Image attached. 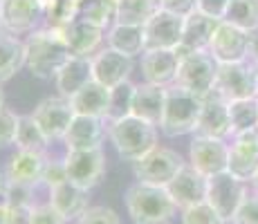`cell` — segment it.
I'll return each instance as SVG.
<instances>
[{"mask_svg":"<svg viewBox=\"0 0 258 224\" xmlns=\"http://www.w3.org/2000/svg\"><path fill=\"white\" fill-rule=\"evenodd\" d=\"M157 9H160V0H119L115 23L144 27V25L155 16Z\"/></svg>","mask_w":258,"mask_h":224,"instance_id":"cell-30","label":"cell"},{"mask_svg":"<svg viewBox=\"0 0 258 224\" xmlns=\"http://www.w3.org/2000/svg\"><path fill=\"white\" fill-rule=\"evenodd\" d=\"M247 197V182L231 175L229 171L207 177V202L227 224L234 222L242 200Z\"/></svg>","mask_w":258,"mask_h":224,"instance_id":"cell-6","label":"cell"},{"mask_svg":"<svg viewBox=\"0 0 258 224\" xmlns=\"http://www.w3.org/2000/svg\"><path fill=\"white\" fill-rule=\"evenodd\" d=\"M108 47L117 49V52L126 54V56L135 58L146 52V41H144V27L137 25H121L115 23L106 34Z\"/></svg>","mask_w":258,"mask_h":224,"instance_id":"cell-28","label":"cell"},{"mask_svg":"<svg viewBox=\"0 0 258 224\" xmlns=\"http://www.w3.org/2000/svg\"><path fill=\"white\" fill-rule=\"evenodd\" d=\"M115 14L117 7L108 0H88L81 3V18L99 25L101 29H110L115 25Z\"/></svg>","mask_w":258,"mask_h":224,"instance_id":"cell-35","label":"cell"},{"mask_svg":"<svg viewBox=\"0 0 258 224\" xmlns=\"http://www.w3.org/2000/svg\"><path fill=\"white\" fill-rule=\"evenodd\" d=\"M177 69H180V56L175 49H146L142 54V72L146 83L168 88L175 83Z\"/></svg>","mask_w":258,"mask_h":224,"instance_id":"cell-20","label":"cell"},{"mask_svg":"<svg viewBox=\"0 0 258 224\" xmlns=\"http://www.w3.org/2000/svg\"><path fill=\"white\" fill-rule=\"evenodd\" d=\"M182 224H227L209 202L193 204L182 211Z\"/></svg>","mask_w":258,"mask_h":224,"instance_id":"cell-37","label":"cell"},{"mask_svg":"<svg viewBox=\"0 0 258 224\" xmlns=\"http://www.w3.org/2000/svg\"><path fill=\"white\" fill-rule=\"evenodd\" d=\"M18 126H21V117L9 108H0V148L16 143Z\"/></svg>","mask_w":258,"mask_h":224,"instance_id":"cell-38","label":"cell"},{"mask_svg":"<svg viewBox=\"0 0 258 224\" xmlns=\"http://www.w3.org/2000/svg\"><path fill=\"white\" fill-rule=\"evenodd\" d=\"M79 16H81V0H56L52 12L47 14V21H49V27L63 29Z\"/></svg>","mask_w":258,"mask_h":224,"instance_id":"cell-36","label":"cell"},{"mask_svg":"<svg viewBox=\"0 0 258 224\" xmlns=\"http://www.w3.org/2000/svg\"><path fill=\"white\" fill-rule=\"evenodd\" d=\"M188 162L205 177L225 173L229 166V143L225 139L193 134L191 148H188Z\"/></svg>","mask_w":258,"mask_h":224,"instance_id":"cell-11","label":"cell"},{"mask_svg":"<svg viewBox=\"0 0 258 224\" xmlns=\"http://www.w3.org/2000/svg\"><path fill=\"white\" fill-rule=\"evenodd\" d=\"M229 119H231V137L258 128V97L229 101Z\"/></svg>","mask_w":258,"mask_h":224,"instance_id":"cell-32","label":"cell"},{"mask_svg":"<svg viewBox=\"0 0 258 224\" xmlns=\"http://www.w3.org/2000/svg\"><path fill=\"white\" fill-rule=\"evenodd\" d=\"M166 191L171 193L177 208L184 211V208L193 206V204L207 202V177L198 168H193L191 164H184L180 168V173L171 179Z\"/></svg>","mask_w":258,"mask_h":224,"instance_id":"cell-18","label":"cell"},{"mask_svg":"<svg viewBox=\"0 0 258 224\" xmlns=\"http://www.w3.org/2000/svg\"><path fill=\"white\" fill-rule=\"evenodd\" d=\"M63 182H70V179H68V171H66V162H63V159H47L41 184H45L47 188H54Z\"/></svg>","mask_w":258,"mask_h":224,"instance_id":"cell-40","label":"cell"},{"mask_svg":"<svg viewBox=\"0 0 258 224\" xmlns=\"http://www.w3.org/2000/svg\"><path fill=\"white\" fill-rule=\"evenodd\" d=\"M131 74H133V58L117 52V49L103 47L92 56V77L101 86L112 90L121 86V83L131 81Z\"/></svg>","mask_w":258,"mask_h":224,"instance_id":"cell-15","label":"cell"},{"mask_svg":"<svg viewBox=\"0 0 258 224\" xmlns=\"http://www.w3.org/2000/svg\"><path fill=\"white\" fill-rule=\"evenodd\" d=\"M25 65V43L14 34H0V86L14 79Z\"/></svg>","mask_w":258,"mask_h":224,"instance_id":"cell-29","label":"cell"},{"mask_svg":"<svg viewBox=\"0 0 258 224\" xmlns=\"http://www.w3.org/2000/svg\"><path fill=\"white\" fill-rule=\"evenodd\" d=\"M88 193L90 191L77 186V184L63 182V184H58V186L49 188V204H52L68 222H72V220H79V217L90 208V204H88V200H90Z\"/></svg>","mask_w":258,"mask_h":224,"instance_id":"cell-24","label":"cell"},{"mask_svg":"<svg viewBox=\"0 0 258 224\" xmlns=\"http://www.w3.org/2000/svg\"><path fill=\"white\" fill-rule=\"evenodd\" d=\"M249 61L258 65V32L251 34V47H249Z\"/></svg>","mask_w":258,"mask_h":224,"instance_id":"cell-46","label":"cell"},{"mask_svg":"<svg viewBox=\"0 0 258 224\" xmlns=\"http://www.w3.org/2000/svg\"><path fill=\"white\" fill-rule=\"evenodd\" d=\"M47 134L43 132V128L36 123V119L32 114H25L21 117V126H18V134H16V146L18 151H29V153H47L49 146Z\"/></svg>","mask_w":258,"mask_h":224,"instance_id":"cell-31","label":"cell"},{"mask_svg":"<svg viewBox=\"0 0 258 224\" xmlns=\"http://www.w3.org/2000/svg\"><path fill=\"white\" fill-rule=\"evenodd\" d=\"M108 137L119 157L135 164L137 159L148 155L157 146V126L144 121L135 114H128L119 121L108 123Z\"/></svg>","mask_w":258,"mask_h":224,"instance_id":"cell-3","label":"cell"},{"mask_svg":"<svg viewBox=\"0 0 258 224\" xmlns=\"http://www.w3.org/2000/svg\"><path fill=\"white\" fill-rule=\"evenodd\" d=\"M251 188H254V193H258V171H256V175L251 177Z\"/></svg>","mask_w":258,"mask_h":224,"instance_id":"cell-48","label":"cell"},{"mask_svg":"<svg viewBox=\"0 0 258 224\" xmlns=\"http://www.w3.org/2000/svg\"><path fill=\"white\" fill-rule=\"evenodd\" d=\"M70 56L63 32L56 27L36 29L25 41V67L38 79H56Z\"/></svg>","mask_w":258,"mask_h":224,"instance_id":"cell-1","label":"cell"},{"mask_svg":"<svg viewBox=\"0 0 258 224\" xmlns=\"http://www.w3.org/2000/svg\"><path fill=\"white\" fill-rule=\"evenodd\" d=\"M103 119L99 117H88V114H74L70 128H68L66 141L68 151H86V148H101L106 126Z\"/></svg>","mask_w":258,"mask_h":224,"instance_id":"cell-22","label":"cell"},{"mask_svg":"<svg viewBox=\"0 0 258 224\" xmlns=\"http://www.w3.org/2000/svg\"><path fill=\"white\" fill-rule=\"evenodd\" d=\"M61 32L72 56H94L99 52V45L103 41V32L106 29H101L99 25L79 16L70 25H66Z\"/></svg>","mask_w":258,"mask_h":224,"instance_id":"cell-21","label":"cell"},{"mask_svg":"<svg viewBox=\"0 0 258 224\" xmlns=\"http://www.w3.org/2000/svg\"><path fill=\"white\" fill-rule=\"evenodd\" d=\"M81 3H88V0H81Z\"/></svg>","mask_w":258,"mask_h":224,"instance_id":"cell-50","label":"cell"},{"mask_svg":"<svg viewBox=\"0 0 258 224\" xmlns=\"http://www.w3.org/2000/svg\"><path fill=\"white\" fill-rule=\"evenodd\" d=\"M66 162L68 179L77 186L90 191L99 182H101L103 173H106V157H103L101 148H86V151H68L63 157Z\"/></svg>","mask_w":258,"mask_h":224,"instance_id":"cell-10","label":"cell"},{"mask_svg":"<svg viewBox=\"0 0 258 224\" xmlns=\"http://www.w3.org/2000/svg\"><path fill=\"white\" fill-rule=\"evenodd\" d=\"M0 34H5V18H3V3H0Z\"/></svg>","mask_w":258,"mask_h":224,"instance_id":"cell-47","label":"cell"},{"mask_svg":"<svg viewBox=\"0 0 258 224\" xmlns=\"http://www.w3.org/2000/svg\"><path fill=\"white\" fill-rule=\"evenodd\" d=\"M164 103H166V88L155 86V83H140L135 88L131 114L153 123V126H160L162 114H164Z\"/></svg>","mask_w":258,"mask_h":224,"instance_id":"cell-25","label":"cell"},{"mask_svg":"<svg viewBox=\"0 0 258 224\" xmlns=\"http://www.w3.org/2000/svg\"><path fill=\"white\" fill-rule=\"evenodd\" d=\"M213 90L227 101L258 97V65L249 58L238 63H220Z\"/></svg>","mask_w":258,"mask_h":224,"instance_id":"cell-5","label":"cell"},{"mask_svg":"<svg viewBox=\"0 0 258 224\" xmlns=\"http://www.w3.org/2000/svg\"><path fill=\"white\" fill-rule=\"evenodd\" d=\"M231 224H258V193H247Z\"/></svg>","mask_w":258,"mask_h":224,"instance_id":"cell-41","label":"cell"},{"mask_svg":"<svg viewBox=\"0 0 258 224\" xmlns=\"http://www.w3.org/2000/svg\"><path fill=\"white\" fill-rule=\"evenodd\" d=\"M32 117L36 119V123L43 128V132L47 134L49 141H56V139L63 141V137H66L68 128H70V123L74 119V110H72L70 99L49 97L34 108Z\"/></svg>","mask_w":258,"mask_h":224,"instance_id":"cell-13","label":"cell"},{"mask_svg":"<svg viewBox=\"0 0 258 224\" xmlns=\"http://www.w3.org/2000/svg\"><path fill=\"white\" fill-rule=\"evenodd\" d=\"M249 47H251V34L245 29L236 27V25L220 21L213 32L209 54L218 63H238L249 58Z\"/></svg>","mask_w":258,"mask_h":224,"instance_id":"cell-9","label":"cell"},{"mask_svg":"<svg viewBox=\"0 0 258 224\" xmlns=\"http://www.w3.org/2000/svg\"><path fill=\"white\" fill-rule=\"evenodd\" d=\"M54 81H56V90L61 92V97H74L81 88H86L90 81H94L92 56H70L66 61V65L58 69Z\"/></svg>","mask_w":258,"mask_h":224,"instance_id":"cell-26","label":"cell"},{"mask_svg":"<svg viewBox=\"0 0 258 224\" xmlns=\"http://www.w3.org/2000/svg\"><path fill=\"white\" fill-rule=\"evenodd\" d=\"M108 101H110V88L101 86L97 81H90L74 97H70L74 114H88V117H99V119H106Z\"/></svg>","mask_w":258,"mask_h":224,"instance_id":"cell-27","label":"cell"},{"mask_svg":"<svg viewBox=\"0 0 258 224\" xmlns=\"http://www.w3.org/2000/svg\"><path fill=\"white\" fill-rule=\"evenodd\" d=\"M218 23H220L218 18H211L202 12H193L191 16H186L184 29H182V41L175 47V54L182 58L193 52H209V45Z\"/></svg>","mask_w":258,"mask_h":224,"instance_id":"cell-19","label":"cell"},{"mask_svg":"<svg viewBox=\"0 0 258 224\" xmlns=\"http://www.w3.org/2000/svg\"><path fill=\"white\" fill-rule=\"evenodd\" d=\"M47 157L43 153H29L18 151L16 155L9 159L7 164V179L12 184H21V186L36 188L43 182V171H45Z\"/></svg>","mask_w":258,"mask_h":224,"instance_id":"cell-23","label":"cell"},{"mask_svg":"<svg viewBox=\"0 0 258 224\" xmlns=\"http://www.w3.org/2000/svg\"><path fill=\"white\" fill-rule=\"evenodd\" d=\"M160 7L180 18H186L193 12H198V0H160Z\"/></svg>","mask_w":258,"mask_h":224,"instance_id":"cell-43","label":"cell"},{"mask_svg":"<svg viewBox=\"0 0 258 224\" xmlns=\"http://www.w3.org/2000/svg\"><path fill=\"white\" fill-rule=\"evenodd\" d=\"M29 224H68V220L47 202V204H34L32 222Z\"/></svg>","mask_w":258,"mask_h":224,"instance_id":"cell-42","label":"cell"},{"mask_svg":"<svg viewBox=\"0 0 258 224\" xmlns=\"http://www.w3.org/2000/svg\"><path fill=\"white\" fill-rule=\"evenodd\" d=\"M193 134L213 139L231 137V119H229V101L222 99L216 90H211L207 97H202V110L198 126Z\"/></svg>","mask_w":258,"mask_h":224,"instance_id":"cell-12","label":"cell"},{"mask_svg":"<svg viewBox=\"0 0 258 224\" xmlns=\"http://www.w3.org/2000/svg\"><path fill=\"white\" fill-rule=\"evenodd\" d=\"M0 108H5V92H3V88H0Z\"/></svg>","mask_w":258,"mask_h":224,"instance_id":"cell-49","label":"cell"},{"mask_svg":"<svg viewBox=\"0 0 258 224\" xmlns=\"http://www.w3.org/2000/svg\"><path fill=\"white\" fill-rule=\"evenodd\" d=\"M9 215H12V206L7 202V195L0 191V224H9Z\"/></svg>","mask_w":258,"mask_h":224,"instance_id":"cell-45","label":"cell"},{"mask_svg":"<svg viewBox=\"0 0 258 224\" xmlns=\"http://www.w3.org/2000/svg\"><path fill=\"white\" fill-rule=\"evenodd\" d=\"M182 29H184V18L160 7L155 16L144 25L146 49H175L182 41Z\"/></svg>","mask_w":258,"mask_h":224,"instance_id":"cell-14","label":"cell"},{"mask_svg":"<svg viewBox=\"0 0 258 224\" xmlns=\"http://www.w3.org/2000/svg\"><path fill=\"white\" fill-rule=\"evenodd\" d=\"M182 166H184V159L177 151L155 146L148 155L133 164V173H135L137 182L153 184V186H168Z\"/></svg>","mask_w":258,"mask_h":224,"instance_id":"cell-8","label":"cell"},{"mask_svg":"<svg viewBox=\"0 0 258 224\" xmlns=\"http://www.w3.org/2000/svg\"><path fill=\"white\" fill-rule=\"evenodd\" d=\"M77 224H121V220L110 206H90Z\"/></svg>","mask_w":258,"mask_h":224,"instance_id":"cell-39","label":"cell"},{"mask_svg":"<svg viewBox=\"0 0 258 224\" xmlns=\"http://www.w3.org/2000/svg\"><path fill=\"white\" fill-rule=\"evenodd\" d=\"M222 21L236 25L245 32H258V0H229Z\"/></svg>","mask_w":258,"mask_h":224,"instance_id":"cell-33","label":"cell"},{"mask_svg":"<svg viewBox=\"0 0 258 224\" xmlns=\"http://www.w3.org/2000/svg\"><path fill=\"white\" fill-rule=\"evenodd\" d=\"M227 5H229V0H198V12L222 21L227 12Z\"/></svg>","mask_w":258,"mask_h":224,"instance_id":"cell-44","label":"cell"},{"mask_svg":"<svg viewBox=\"0 0 258 224\" xmlns=\"http://www.w3.org/2000/svg\"><path fill=\"white\" fill-rule=\"evenodd\" d=\"M0 3H3L5 32L14 36L36 32V25L45 18L43 0H0Z\"/></svg>","mask_w":258,"mask_h":224,"instance_id":"cell-17","label":"cell"},{"mask_svg":"<svg viewBox=\"0 0 258 224\" xmlns=\"http://www.w3.org/2000/svg\"><path fill=\"white\" fill-rule=\"evenodd\" d=\"M218 65L220 63L211 56L209 52H193L180 58V69H177L175 86L188 90V92L198 94V97H207V94L216 86Z\"/></svg>","mask_w":258,"mask_h":224,"instance_id":"cell-7","label":"cell"},{"mask_svg":"<svg viewBox=\"0 0 258 224\" xmlns=\"http://www.w3.org/2000/svg\"><path fill=\"white\" fill-rule=\"evenodd\" d=\"M227 171L249 184L258 171V128L234 134L229 146V166Z\"/></svg>","mask_w":258,"mask_h":224,"instance_id":"cell-16","label":"cell"},{"mask_svg":"<svg viewBox=\"0 0 258 224\" xmlns=\"http://www.w3.org/2000/svg\"><path fill=\"white\" fill-rule=\"evenodd\" d=\"M126 208L135 224H171L177 215V204L173 202L166 186L135 182L126 191Z\"/></svg>","mask_w":258,"mask_h":224,"instance_id":"cell-2","label":"cell"},{"mask_svg":"<svg viewBox=\"0 0 258 224\" xmlns=\"http://www.w3.org/2000/svg\"><path fill=\"white\" fill-rule=\"evenodd\" d=\"M135 83L126 81L121 86L110 90V101H108V112H106V123L119 121V119L128 117L133 112V97H135Z\"/></svg>","mask_w":258,"mask_h":224,"instance_id":"cell-34","label":"cell"},{"mask_svg":"<svg viewBox=\"0 0 258 224\" xmlns=\"http://www.w3.org/2000/svg\"><path fill=\"white\" fill-rule=\"evenodd\" d=\"M200 110H202V97L175 86V83L168 86L164 114H162V123H160L162 134H166V137H182V134L196 132Z\"/></svg>","mask_w":258,"mask_h":224,"instance_id":"cell-4","label":"cell"}]
</instances>
